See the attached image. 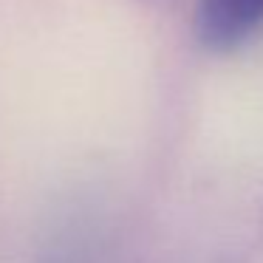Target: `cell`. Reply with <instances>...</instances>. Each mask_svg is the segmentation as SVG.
Segmentation results:
<instances>
[{"mask_svg": "<svg viewBox=\"0 0 263 263\" xmlns=\"http://www.w3.org/2000/svg\"><path fill=\"white\" fill-rule=\"evenodd\" d=\"M195 37L210 51H232L263 29V0H195Z\"/></svg>", "mask_w": 263, "mask_h": 263, "instance_id": "6da1fadb", "label": "cell"}]
</instances>
